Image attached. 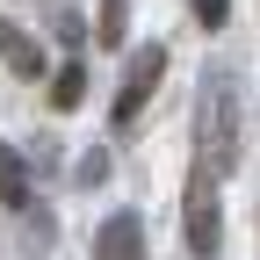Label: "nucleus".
<instances>
[{
    "instance_id": "obj_9",
    "label": "nucleus",
    "mask_w": 260,
    "mask_h": 260,
    "mask_svg": "<svg viewBox=\"0 0 260 260\" xmlns=\"http://www.w3.org/2000/svg\"><path fill=\"white\" fill-rule=\"evenodd\" d=\"M109 181V152L94 145V152H80V188H102Z\"/></svg>"
},
{
    "instance_id": "obj_1",
    "label": "nucleus",
    "mask_w": 260,
    "mask_h": 260,
    "mask_svg": "<svg viewBox=\"0 0 260 260\" xmlns=\"http://www.w3.org/2000/svg\"><path fill=\"white\" fill-rule=\"evenodd\" d=\"M195 130H203V167L210 181H224L239 167V80H232V65H210L203 73V102H195Z\"/></svg>"
},
{
    "instance_id": "obj_5",
    "label": "nucleus",
    "mask_w": 260,
    "mask_h": 260,
    "mask_svg": "<svg viewBox=\"0 0 260 260\" xmlns=\"http://www.w3.org/2000/svg\"><path fill=\"white\" fill-rule=\"evenodd\" d=\"M0 58H8V73H15V80H44V73H51L44 51H37V37H29V29H15L8 15H0Z\"/></svg>"
},
{
    "instance_id": "obj_8",
    "label": "nucleus",
    "mask_w": 260,
    "mask_h": 260,
    "mask_svg": "<svg viewBox=\"0 0 260 260\" xmlns=\"http://www.w3.org/2000/svg\"><path fill=\"white\" fill-rule=\"evenodd\" d=\"M130 37V0H102V22H94V44L102 51H116Z\"/></svg>"
},
{
    "instance_id": "obj_6",
    "label": "nucleus",
    "mask_w": 260,
    "mask_h": 260,
    "mask_svg": "<svg viewBox=\"0 0 260 260\" xmlns=\"http://www.w3.org/2000/svg\"><path fill=\"white\" fill-rule=\"evenodd\" d=\"M80 102H87V65H80V58H65L58 73H51V109H58V116H73Z\"/></svg>"
},
{
    "instance_id": "obj_2",
    "label": "nucleus",
    "mask_w": 260,
    "mask_h": 260,
    "mask_svg": "<svg viewBox=\"0 0 260 260\" xmlns=\"http://www.w3.org/2000/svg\"><path fill=\"white\" fill-rule=\"evenodd\" d=\"M181 232H188V253H217V239H224V210H217V181L195 167L188 174V203H181Z\"/></svg>"
},
{
    "instance_id": "obj_4",
    "label": "nucleus",
    "mask_w": 260,
    "mask_h": 260,
    "mask_svg": "<svg viewBox=\"0 0 260 260\" xmlns=\"http://www.w3.org/2000/svg\"><path fill=\"white\" fill-rule=\"evenodd\" d=\"M94 260H145V224H138V210H116L102 232H94Z\"/></svg>"
},
{
    "instance_id": "obj_10",
    "label": "nucleus",
    "mask_w": 260,
    "mask_h": 260,
    "mask_svg": "<svg viewBox=\"0 0 260 260\" xmlns=\"http://www.w3.org/2000/svg\"><path fill=\"white\" fill-rule=\"evenodd\" d=\"M188 8H195L203 29H224V22H232V0H188Z\"/></svg>"
},
{
    "instance_id": "obj_3",
    "label": "nucleus",
    "mask_w": 260,
    "mask_h": 260,
    "mask_svg": "<svg viewBox=\"0 0 260 260\" xmlns=\"http://www.w3.org/2000/svg\"><path fill=\"white\" fill-rule=\"evenodd\" d=\"M159 73H167V44H138L130 51V65H123V87H116V130L123 123H138V109L152 102V87H159Z\"/></svg>"
},
{
    "instance_id": "obj_7",
    "label": "nucleus",
    "mask_w": 260,
    "mask_h": 260,
    "mask_svg": "<svg viewBox=\"0 0 260 260\" xmlns=\"http://www.w3.org/2000/svg\"><path fill=\"white\" fill-rule=\"evenodd\" d=\"M0 203H8V210H29V167H22L15 145H0Z\"/></svg>"
}]
</instances>
